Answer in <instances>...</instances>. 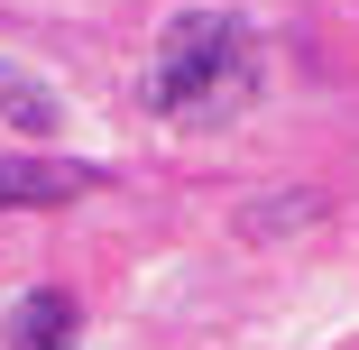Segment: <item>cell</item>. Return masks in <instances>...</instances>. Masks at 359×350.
<instances>
[{
  "label": "cell",
  "instance_id": "3957f363",
  "mask_svg": "<svg viewBox=\"0 0 359 350\" xmlns=\"http://www.w3.org/2000/svg\"><path fill=\"white\" fill-rule=\"evenodd\" d=\"M74 332H83V314L65 286H28L10 304V350H74Z\"/></svg>",
  "mask_w": 359,
  "mask_h": 350
},
{
  "label": "cell",
  "instance_id": "277c9868",
  "mask_svg": "<svg viewBox=\"0 0 359 350\" xmlns=\"http://www.w3.org/2000/svg\"><path fill=\"white\" fill-rule=\"evenodd\" d=\"M0 120H19V129H55V93L37 83V74H10V65H0Z\"/></svg>",
  "mask_w": 359,
  "mask_h": 350
},
{
  "label": "cell",
  "instance_id": "6da1fadb",
  "mask_svg": "<svg viewBox=\"0 0 359 350\" xmlns=\"http://www.w3.org/2000/svg\"><path fill=\"white\" fill-rule=\"evenodd\" d=\"M258 37H249V19H231V10H194V19H175L166 28V46H157V65H148V111H166V120H184V129H222V120H240L249 102H258Z\"/></svg>",
  "mask_w": 359,
  "mask_h": 350
},
{
  "label": "cell",
  "instance_id": "7a4b0ae2",
  "mask_svg": "<svg viewBox=\"0 0 359 350\" xmlns=\"http://www.w3.org/2000/svg\"><path fill=\"white\" fill-rule=\"evenodd\" d=\"M102 166H74V157H10L0 166V213H55V203L93 194Z\"/></svg>",
  "mask_w": 359,
  "mask_h": 350
}]
</instances>
